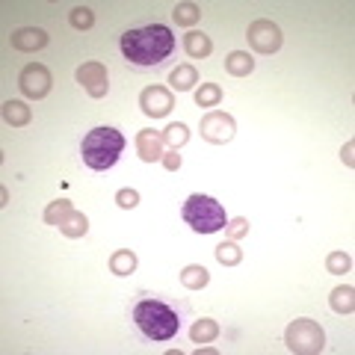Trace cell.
Returning <instances> with one entry per match:
<instances>
[{
	"label": "cell",
	"instance_id": "4316f807",
	"mask_svg": "<svg viewBox=\"0 0 355 355\" xmlns=\"http://www.w3.org/2000/svg\"><path fill=\"white\" fill-rule=\"evenodd\" d=\"M95 24V12L89 6H74L71 9V27L74 30H89Z\"/></svg>",
	"mask_w": 355,
	"mask_h": 355
},
{
	"label": "cell",
	"instance_id": "83f0119b",
	"mask_svg": "<svg viewBox=\"0 0 355 355\" xmlns=\"http://www.w3.org/2000/svg\"><path fill=\"white\" fill-rule=\"evenodd\" d=\"M349 266H352V258H349L347 252H331L329 258H326V270H329V272H335V275L349 272Z\"/></svg>",
	"mask_w": 355,
	"mask_h": 355
},
{
	"label": "cell",
	"instance_id": "6da1fadb",
	"mask_svg": "<svg viewBox=\"0 0 355 355\" xmlns=\"http://www.w3.org/2000/svg\"><path fill=\"white\" fill-rule=\"evenodd\" d=\"M172 51H175V36L166 24L137 27L121 36V57L130 65H139V69L160 65L163 60H169Z\"/></svg>",
	"mask_w": 355,
	"mask_h": 355
},
{
	"label": "cell",
	"instance_id": "9a60e30c",
	"mask_svg": "<svg viewBox=\"0 0 355 355\" xmlns=\"http://www.w3.org/2000/svg\"><path fill=\"white\" fill-rule=\"evenodd\" d=\"M225 71L234 74V77H249L254 71V60L246 51H231L225 57Z\"/></svg>",
	"mask_w": 355,
	"mask_h": 355
},
{
	"label": "cell",
	"instance_id": "277c9868",
	"mask_svg": "<svg viewBox=\"0 0 355 355\" xmlns=\"http://www.w3.org/2000/svg\"><path fill=\"white\" fill-rule=\"evenodd\" d=\"M181 216L193 231H198V234H216V231H222L228 225L225 207H222L216 198L202 196V193H193L187 198Z\"/></svg>",
	"mask_w": 355,
	"mask_h": 355
},
{
	"label": "cell",
	"instance_id": "ac0fdd59",
	"mask_svg": "<svg viewBox=\"0 0 355 355\" xmlns=\"http://www.w3.org/2000/svg\"><path fill=\"white\" fill-rule=\"evenodd\" d=\"M169 83H172V89H178V92H190V89L198 83V71L193 65H178V69H172V74H169Z\"/></svg>",
	"mask_w": 355,
	"mask_h": 355
},
{
	"label": "cell",
	"instance_id": "44dd1931",
	"mask_svg": "<svg viewBox=\"0 0 355 355\" xmlns=\"http://www.w3.org/2000/svg\"><path fill=\"white\" fill-rule=\"evenodd\" d=\"M207 282H210V272L205 270L202 263H190L181 272V284L190 287V291H202V287H207Z\"/></svg>",
	"mask_w": 355,
	"mask_h": 355
},
{
	"label": "cell",
	"instance_id": "7402d4cb",
	"mask_svg": "<svg viewBox=\"0 0 355 355\" xmlns=\"http://www.w3.org/2000/svg\"><path fill=\"white\" fill-rule=\"evenodd\" d=\"M219 101H222V89L216 83H202L196 89V104L198 107L214 110V107H219Z\"/></svg>",
	"mask_w": 355,
	"mask_h": 355
},
{
	"label": "cell",
	"instance_id": "3957f363",
	"mask_svg": "<svg viewBox=\"0 0 355 355\" xmlns=\"http://www.w3.org/2000/svg\"><path fill=\"white\" fill-rule=\"evenodd\" d=\"M133 323L139 326V331L148 340H172L178 335V329H181L178 314L166 302H157V299H142L133 308Z\"/></svg>",
	"mask_w": 355,
	"mask_h": 355
},
{
	"label": "cell",
	"instance_id": "4dcf8cb0",
	"mask_svg": "<svg viewBox=\"0 0 355 355\" xmlns=\"http://www.w3.org/2000/svg\"><path fill=\"white\" fill-rule=\"evenodd\" d=\"M163 166H166L169 172H178V169H181V154H178V148H172V151H166V154H163Z\"/></svg>",
	"mask_w": 355,
	"mask_h": 355
},
{
	"label": "cell",
	"instance_id": "2e32d148",
	"mask_svg": "<svg viewBox=\"0 0 355 355\" xmlns=\"http://www.w3.org/2000/svg\"><path fill=\"white\" fill-rule=\"evenodd\" d=\"M30 119H33V113H30V107L24 101H6L3 104V121L6 125L24 128V125H30Z\"/></svg>",
	"mask_w": 355,
	"mask_h": 355
},
{
	"label": "cell",
	"instance_id": "52a82bcc",
	"mask_svg": "<svg viewBox=\"0 0 355 355\" xmlns=\"http://www.w3.org/2000/svg\"><path fill=\"white\" fill-rule=\"evenodd\" d=\"M246 39L258 53H275L282 48V42H284L279 24H272V21H266V18L252 21L249 30H246Z\"/></svg>",
	"mask_w": 355,
	"mask_h": 355
},
{
	"label": "cell",
	"instance_id": "1f68e13d",
	"mask_svg": "<svg viewBox=\"0 0 355 355\" xmlns=\"http://www.w3.org/2000/svg\"><path fill=\"white\" fill-rule=\"evenodd\" d=\"M352 148H355V142H347V146H343V151H340V157H343V163H347V166L355 163V160H352Z\"/></svg>",
	"mask_w": 355,
	"mask_h": 355
},
{
	"label": "cell",
	"instance_id": "5bb4252c",
	"mask_svg": "<svg viewBox=\"0 0 355 355\" xmlns=\"http://www.w3.org/2000/svg\"><path fill=\"white\" fill-rule=\"evenodd\" d=\"M65 237H71V240H77V237H86V231H89V219H86V214H80V210H69V214L62 216V222L57 225Z\"/></svg>",
	"mask_w": 355,
	"mask_h": 355
},
{
	"label": "cell",
	"instance_id": "cb8c5ba5",
	"mask_svg": "<svg viewBox=\"0 0 355 355\" xmlns=\"http://www.w3.org/2000/svg\"><path fill=\"white\" fill-rule=\"evenodd\" d=\"M172 18H175L178 27H193L196 21L202 18V12H198L196 3H178V6L172 9Z\"/></svg>",
	"mask_w": 355,
	"mask_h": 355
},
{
	"label": "cell",
	"instance_id": "d6a6232c",
	"mask_svg": "<svg viewBox=\"0 0 355 355\" xmlns=\"http://www.w3.org/2000/svg\"><path fill=\"white\" fill-rule=\"evenodd\" d=\"M0 205H3V207L9 205V190H6V187H3V190H0Z\"/></svg>",
	"mask_w": 355,
	"mask_h": 355
},
{
	"label": "cell",
	"instance_id": "5b68a950",
	"mask_svg": "<svg viewBox=\"0 0 355 355\" xmlns=\"http://www.w3.org/2000/svg\"><path fill=\"white\" fill-rule=\"evenodd\" d=\"M284 343L287 349L296 355H317L326 349V331L320 329L317 320H293L284 331Z\"/></svg>",
	"mask_w": 355,
	"mask_h": 355
},
{
	"label": "cell",
	"instance_id": "30bf717a",
	"mask_svg": "<svg viewBox=\"0 0 355 355\" xmlns=\"http://www.w3.org/2000/svg\"><path fill=\"white\" fill-rule=\"evenodd\" d=\"M74 77H77V83H80L92 98H104L107 89H110V74H107L104 62H83Z\"/></svg>",
	"mask_w": 355,
	"mask_h": 355
},
{
	"label": "cell",
	"instance_id": "d4e9b609",
	"mask_svg": "<svg viewBox=\"0 0 355 355\" xmlns=\"http://www.w3.org/2000/svg\"><path fill=\"white\" fill-rule=\"evenodd\" d=\"M187 139H190V130H187V125H181V121H175V125H169L163 130V142L172 148L187 146Z\"/></svg>",
	"mask_w": 355,
	"mask_h": 355
},
{
	"label": "cell",
	"instance_id": "8992f818",
	"mask_svg": "<svg viewBox=\"0 0 355 355\" xmlns=\"http://www.w3.org/2000/svg\"><path fill=\"white\" fill-rule=\"evenodd\" d=\"M198 130H202V137L207 142H214V146H225V142L234 139L237 121L231 119L228 113H222V110H210V113L202 116V125H198Z\"/></svg>",
	"mask_w": 355,
	"mask_h": 355
},
{
	"label": "cell",
	"instance_id": "f546056e",
	"mask_svg": "<svg viewBox=\"0 0 355 355\" xmlns=\"http://www.w3.org/2000/svg\"><path fill=\"white\" fill-rule=\"evenodd\" d=\"M116 205L125 207V210L137 207V205H139V193H137V190H119V193H116Z\"/></svg>",
	"mask_w": 355,
	"mask_h": 355
},
{
	"label": "cell",
	"instance_id": "ffe728a7",
	"mask_svg": "<svg viewBox=\"0 0 355 355\" xmlns=\"http://www.w3.org/2000/svg\"><path fill=\"white\" fill-rule=\"evenodd\" d=\"M133 270H137V254H133L130 249L113 252V258H110V272L113 275H130Z\"/></svg>",
	"mask_w": 355,
	"mask_h": 355
},
{
	"label": "cell",
	"instance_id": "9c48e42d",
	"mask_svg": "<svg viewBox=\"0 0 355 355\" xmlns=\"http://www.w3.org/2000/svg\"><path fill=\"white\" fill-rule=\"evenodd\" d=\"M139 107H142V113L146 116L163 119V116L172 113L175 98H172V92L166 86H146L142 89V95H139Z\"/></svg>",
	"mask_w": 355,
	"mask_h": 355
},
{
	"label": "cell",
	"instance_id": "ba28073f",
	"mask_svg": "<svg viewBox=\"0 0 355 355\" xmlns=\"http://www.w3.org/2000/svg\"><path fill=\"white\" fill-rule=\"evenodd\" d=\"M18 86H21V92H24L27 98L39 101V98H44V95L51 92L53 77H51V71L44 69V65L30 62V65H24V71L18 74Z\"/></svg>",
	"mask_w": 355,
	"mask_h": 355
},
{
	"label": "cell",
	"instance_id": "603a6c76",
	"mask_svg": "<svg viewBox=\"0 0 355 355\" xmlns=\"http://www.w3.org/2000/svg\"><path fill=\"white\" fill-rule=\"evenodd\" d=\"M216 261L222 266H237L243 261V249L237 246L234 240H228V243H219L216 246Z\"/></svg>",
	"mask_w": 355,
	"mask_h": 355
},
{
	"label": "cell",
	"instance_id": "f1b7e54d",
	"mask_svg": "<svg viewBox=\"0 0 355 355\" xmlns=\"http://www.w3.org/2000/svg\"><path fill=\"white\" fill-rule=\"evenodd\" d=\"M225 231H228V237H231V240H240V237H246V234H249V219H246V216H237V219H231L228 225H225Z\"/></svg>",
	"mask_w": 355,
	"mask_h": 355
},
{
	"label": "cell",
	"instance_id": "d6986e66",
	"mask_svg": "<svg viewBox=\"0 0 355 355\" xmlns=\"http://www.w3.org/2000/svg\"><path fill=\"white\" fill-rule=\"evenodd\" d=\"M329 302H331V308H335L338 314H352V308H355V291H352L349 284H340V287L331 291Z\"/></svg>",
	"mask_w": 355,
	"mask_h": 355
},
{
	"label": "cell",
	"instance_id": "e0dca14e",
	"mask_svg": "<svg viewBox=\"0 0 355 355\" xmlns=\"http://www.w3.org/2000/svg\"><path fill=\"white\" fill-rule=\"evenodd\" d=\"M190 338H193V343H214L219 338V323L210 317L196 320L193 329H190Z\"/></svg>",
	"mask_w": 355,
	"mask_h": 355
},
{
	"label": "cell",
	"instance_id": "8fae6325",
	"mask_svg": "<svg viewBox=\"0 0 355 355\" xmlns=\"http://www.w3.org/2000/svg\"><path fill=\"white\" fill-rule=\"evenodd\" d=\"M9 42H12L15 51L30 53V51H42L44 44H48V33H44L42 27H21L9 36Z\"/></svg>",
	"mask_w": 355,
	"mask_h": 355
},
{
	"label": "cell",
	"instance_id": "484cf974",
	"mask_svg": "<svg viewBox=\"0 0 355 355\" xmlns=\"http://www.w3.org/2000/svg\"><path fill=\"white\" fill-rule=\"evenodd\" d=\"M69 210H71L69 198H57V202H51L48 207H44V222H48V225H60L62 216L69 214Z\"/></svg>",
	"mask_w": 355,
	"mask_h": 355
},
{
	"label": "cell",
	"instance_id": "7c38bea8",
	"mask_svg": "<svg viewBox=\"0 0 355 355\" xmlns=\"http://www.w3.org/2000/svg\"><path fill=\"white\" fill-rule=\"evenodd\" d=\"M137 151H139V157L146 160V163H157L163 160V137L160 133H154V130H139L137 133Z\"/></svg>",
	"mask_w": 355,
	"mask_h": 355
},
{
	"label": "cell",
	"instance_id": "7a4b0ae2",
	"mask_svg": "<svg viewBox=\"0 0 355 355\" xmlns=\"http://www.w3.org/2000/svg\"><path fill=\"white\" fill-rule=\"evenodd\" d=\"M121 151H125V137L116 130V128H92L83 137V163L95 172H104L110 166H116Z\"/></svg>",
	"mask_w": 355,
	"mask_h": 355
},
{
	"label": "cell",
	"instance_id": "4fadbf2b",
	"mask_svg": "<svg viewBox=\"0 0 355 355\" xmlns=\"http://www.w3.org/2000/svg\"><path fill=\"white\" fill-rule=\"evenodd\" d=\"M184 51L190 53L193 60H205V57H210V51H214V42H210V36H205L202 30H190L184 36Z\"/></svg>",
	"mask_w": 355,
	"mask_h": 355
}]
</instances>
